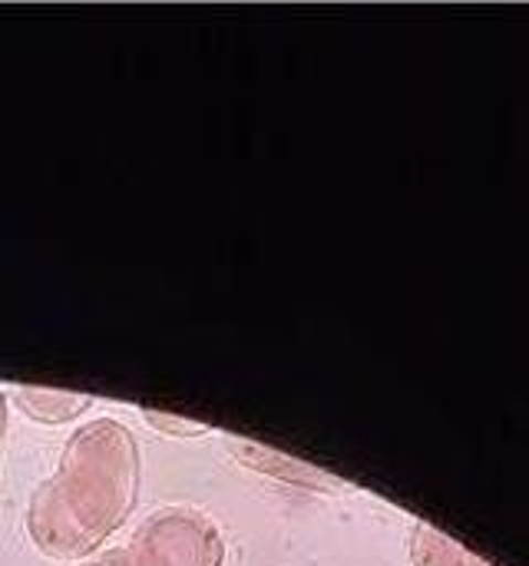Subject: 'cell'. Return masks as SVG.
<instances>
[{
    "instance_id": "1",
    "label": "cell",
    "mask_w": 529,
    "mask_h": 566,
    "mask_svg": "<svg viewBox=\"0 0 529 566\" xmlns=\"http://www.w3.org/2000/svg\"><path fill=\"white\" fill-rule=\"evenodd\" d=\"M139 444L123 421L96 418L70 434L56 471L33 491L27 534L50 560H89L133 514Z\"/></svg>"
},
{
    "instance_id": "2",
    "label": "cell",
    "mask_w": 529,
    "mask_h": 566,
    "mask_svg": "<svg viewBox=\"0 0 529 566\" xmlns=\"http://www.w3.org/2000/svg\"><path fill=\"white\" fill-rule=\"evenodd\" d=\"M126 551L136 566H225L222 531L205 514L182 507L146 517Z\"/></svg>"
},
{
    "instance_id": "3",
    "label": "cell",
    "mask_w": 529,
    "mask_h": 566,
    "mask_svg": "<svg viewBox=\"0 0 529 566\" xmlns=\"http://www.w3.org/2000/svg\"><path fill=\"white\" fill-rule=\"evenodd\" d=\"M229 448H232V454H235L245 468L262 471V474H268V478H278V481H285V484L308 488V491H328V494L348 491V484H341V481H335V478L315 471L311 464L292 461V458H285V454H278V451H268V448H258V444H252V441L232 438Z\"/></svg>"
},
{
    "instance_id": "4",
    "label": "cell",
    "mask_w": 529,
    "mask_h": 566,
    "mask_svg": "<svg viewBox=\"0 0 529 566\" xmlns=\"http://www.w3.org/2000/svg\"><path fill=\"white\" fill-rule=\"evenodd\" d=\"M408 554H411V566H490L431 524H414Z\"/></svg>"
},
{
    "instance_id": "5",
    "label": "cell",
    "mask_w": 529,
    "mask_h": 566,
    "mask_svg": "<svg viewBox=\"0 0 529 566\" xmlns=\"http://www.w3.org/2000/svg\"><path fill=\"white\" fill-rule=\"evenodd\" d=\"M17 405L27 418L40 424H66L80 418L93 401L86 395H70V391H53V388H20Z\"/></svg>"
},
{
    "instance_id": "6",
    "label": "cell",
    "mask_w": 529,
    "mask_h": 566,
    "mask_svg": "<svg viewBox=\"0 0 529 566\" xmlns=\"http://www.w3.org/2000/svg\"><path fill=\"white\" fill-rule=\"evenodd\" d=\"M142 418H146V424H152L156 431H162V434H172V438H199V434H209V424L186 421V418H176V415L142 411Z\"/></svg>"
},
{
    "instance_id": "7",
    "label": "cell",
    "mask_w": 529,
    "mask_h": 566,
    "mask_svg": "<svg viewBox=\"0 0 529 566\" xmlns=\"http://www.w3.org/2000/svg\"><path fill=\"white\" fill-rule=\"evenodd\" d=\"M80 566H136V560L129 557V551H106V554H96V557L83 560Z\"/></svg>"
},
{
    "instance_id": "8",
    "label": "cell",
    "mask_w": 529,
    "mask_h": 566,
    "mask_svg": "<svg viewBox=\"0 0 529 566\" xmlns=\"http://www.w3.org/2000/svg\"><path fill=\"white\" fill-rule=\"evenodd\" d=\"M3 431H7V398L0 395V438H3Z\"/></svg>"
}]
</instances>
